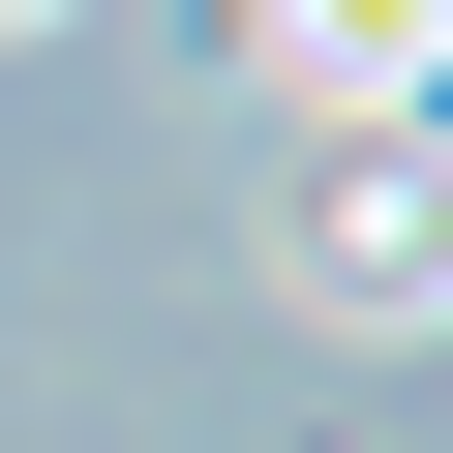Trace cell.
Instances as JSON below:
<instances>
[{
  "instance_id": "cell-1",
  "label": "cell",
  "mask_w": 453,
  "mask_h": 453,
  "mask_svg": "<svg viewBox=\"0 0 453 453\" xmlns=\"http://www.w3.org/2000/svg\"><path fill=\"white\" fill-rule=\"evenodd\" d=\"M273 303L303 333H453V121H333L273 181Z\"/></svg>"
},
{
  "instance_id": "cell-2",
  "label": "cell",
  "mask_w": 453,
  "mask_h": 453,
  "mask_svg": "<svg viewBox=\"0 0 453 453\" xmlns=\"http://www.w3.org/2000/svg\"><path fill=\"white\" fill-rule=\"evenodd\" d=\"M242 61L303 121H453V0H242Z\"/></svg>"
},
{
  "instance_id": "cell-3",
  "label": "cell",
  "mask_w": 453,
  "mask_h": 453,
  "mask_svg": "<svg viewBox=\"0 0 453 453\" xmlns=\"http://www.w3.org/2000/svg\"><path fill=\"white\" fill-rule=\"evenodd\" d=\"M0 31H61V0H0Z\"/></svg>"
}]
</instances>
